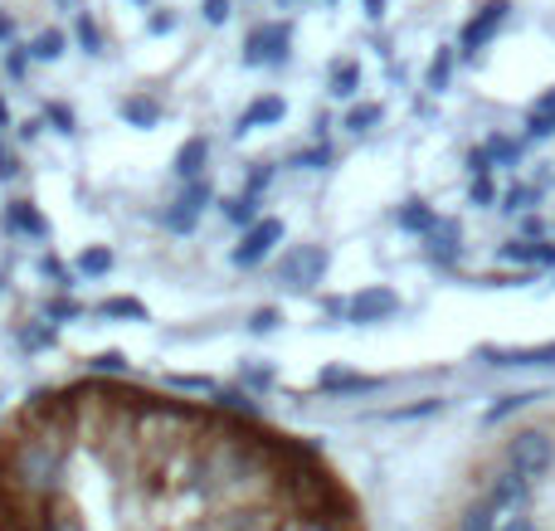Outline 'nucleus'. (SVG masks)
<instances>
[{"instance_id": "nucleus-27", "label": "nucleus", "mask_w": 555, "mask_h": 531, "mask_svg": "<svg viewBox=\"0 0 555 531\" xmlns=\"http://www.w3.org/2000/svg\"><path fill=\"white\" fill-rule=\"evenodd\" d=\"M453 59H459V49H439V54H434V64H429V88H434V93H443V88H449Z\"/></svg>"}, {"instance_id": "nucleus-35", "label": "nucleus", "mask_w": 555, "mask_h": 531, "mask_svg": "<svg viewBox=\"0 0 555 531\" xmlns=\"http://www.w3.org/2000/svg\"><path fill=\"white\" fill-rule=\"evenodd\" d=\"M293 166H307V171H326V166H332V146H307V152L293 156Z\"/></svg>"}, {"instance_id": "nucleus-38", "label": "nucleus", "mask_w": 555, "mask_h": 531, "mask_svg": "<svg viewBox=\"0 0 555 531\" xmlns=\"http://www.w3.org/2000/svg\"><path fill=\"white\" fill-rule=\"evenodd\" d=\"M527 137H531V142H546V137H555V113H531L527 117Z\"/></svg>"}, {"instance_id": "nucleus-1", "label": "nucleus", "mask_w": 555, "mask_h": 531, "mask_svg": "<svg viewBox=\"0 0 555 531\" xmlns=\"http://www.w3.org/2000/svg\"><path fill=\"white\" fill-rule=\"evenodd\" d=\"M64 439L68 435H49V429H29V435L15 439V449H10V478H15L20 493L54 503L59 474H64V458H68Z\"/></svg>"}, {"instance_id": "nucleus-58", "label": "nucleus", "mask_w": 555, "mask_h": 531, "mask_svg": "<svg viewBox=\"0 0 555 531\" xmlns=\"http://www.w3.org/2000/svg\"><path fill=\"white\" fill-rule=\"evenodd\" d=\"M10 122V113H5V98H0V127H5Z\"/></svg>"}, {"instance_id": "nucleus-17", "label": "nucleus", "mask_w": 555, "mask_h": 531, "mask_svg": "<svg viewBox=\"0 0 555 531\" xmlns=\"http://www.w3.org/2000/svg\"><path fill=\"white\" fill-rule=\"evenodd\" d=\"M220 531H273V513H269L263 503H254V507H234V513L220 522Z\"/></svg>"}, {"instance_id": "nucleus-32", "label": "nucleus", "mask_w": 555, "mask_h": 531, "mask_svg": "<svg viewBox=\"0 0 555 531\" xmlns=\"http://www.w3.org/2000/svg\"><path fill=\"white\" fill-rule=\"evenodd\" d=\"M215 405H220V410H234V415H244V419L259 415V410H254V400L240 396V390H220V396H215Z\"/></svg>"}, {"instance_id": "nucleus-45", "label": "nucleus", "mask_w": 555, "mask_h": 531, "mask_svg": "<svg viewBox=\"0 0 555 531\" xmlns=\"http://www.w3.org/2000/svg\"><path fill=\"white\" fill-rule=\"evenodd\" d=\"M74 318H78V302H74V298L49 302V322H74Z\"/></svg>"}, {"instance_id": "nucleus-21", "label": "nucleus", "mask_w": 555, "mask_h": 531, "mask_svg": "<svg viewBox=\"0 0 555 531\" xmlns=\"http://www.w3.org/2000/svg\"><path fill=\"white\" fill-rule=\"evenodd\" d=\"M39 531H83V522H78L74 507H64V503H44V513H39Z\"/></svg>"}, {"instance_id": "nucleus-46", "label": "nucleus", "mask_w": 555, "mask_h": 531, "mask_svg": "<svg viewBox=\"0 0 555 531\" xmlns=\"http://www.w3.org/2000/svg\"><path fill=\"white\" fill-rule=\"evenodd\" d=\"M171 386H176V390H215L205 376H171Z\"/></svg>"}, {"instance_id": "nucleus-30", "label": "nucleus", "mask_w": 555, "mask_h": 531, "mask_svg": "<svg viewBox=\"0 0 555 531\" xmlns=\"http://www.w3.org/2000/svg\"><path fill=\"white\" fill-rule=\"evenodd\" d=\"M380 122V103H361V107H351V113H346V132H371V127Z\"/></svg>"}, {"instance_id": "nucleus-24", "label": "nucleus", "mask_w": 555, "mask_h": 531, "mask_svg": "<svg viewBox=\"0 0 555 531\" xmlns=\"http://www.w3.org/2000/svg\"><path fill=\"white\" fill-rule=\"evenodd\" d=\"M531 400H541V396H531V390H527V396H502L498 405H488V415H482V425H502V419H507V415H517V410H527Z\"/></svg>"}, {"instance_id": "nucleus-4", "label": "nucleus", "mask_w": 555, "mask_h": 531, "mask_svg": "<svg viewBox=\"0 0 555 531\" xmlns=\"http://www.w3.org/2000/svg\"><path fill=\"white\" fill-rule=\"evenodd\" d=\"M283 234H287V230H283V220H278V215H263V220L254 224V230L244 234L240 244H234V254H230L234 269H259V263L269 259L278 244H283Z\"/></svg>"}, {"instance_id": "nucleus-41", "label": "nucleus", "mask_w": 555, "mask_h": 531, "mask_svg": "<svg viewBox=\"0 0 555 531\" xmlns=\"http://www.w3.org/2000/svg\"><path fill=\"white\" fill-rule=\"evenodd\" d=\"M49 341H54V332H49V327H25V332H20V347H29V351H44Z\"/></svg>"}, {"instance_id": "nucleus-54", "label": "nucleus", "mask_w": 555, "mask_h": 531, "mask_svg": "<svg viewBox=\"0 0 555 531\" xmlns=\"http://www.w3.org/2000/svg\"><path fill=\"white\" fill-rule=\"evenodd\" d=\"M249 386H263V390H269V386H273V371H249Z\"/></svg>"}, {"instance_id": "nucleus-7", "label": "nucleus", "mask_w": 555, "mask_h": 531, "mask_svg": "<svg viewBox=\"0 0 555 531\" xmlns=\"http://www.w3.org/2000/svg\"><path fill=\"white\" fill-rule=\"evenodd\" d=\"M287 39H293L287 25H259L244 44V64H287Z\"/></svg>"}, {"instance_id": "nucleus-29", "label": "nucleus", "mask_w": 555, "mask_h": 531, "mask_svg": "<svg viewBox=\"0 0 555 531\" xmlns=\"http://www.w3.org/2000/svg\"><path fill=\"white\" fill-rule=\"evenodd\" d=\"M356 83H361V68L356 64H332V98H356Z\"/></svg>"}, {"instance_id": "nucleus-47", "label": "nucleus", "mask_w": 555, "mask_h": 531, "mask_svg": "<svg viewBox=\"0 0 555 531\" xmlns=\"http://www.w3.org/2000/svg\"><path fill=\"white\" fill-rule=\"evenodd\" d=\"M5 74H10V78H25V49H10Z\"/></svg>"}, {"instance_id": "nucleus-51", "label": "nucleus", "mask_w": 555, "mask_h": 531, "mask_svg": "<svg viewBox=\"0 0 555 531\" xmlns=\"http://www.w3.org/2000/svg\"><path fill=\"white\" fill-rule=\"evenodd\" d=\"M498 531H537V522H531V517H507Z\"/></svg>"}, {"instance_id": "nucleus-37", "label": "nucleus", "mask_w": 555, "mask_h": 531, "mask_svg": "<svg viewBox=\"0 0 555 531\" xmlns=\"http://www.w3.org/2000/svg\"><path fill=\"white\" fill-rule=\"evenodd\" d=\"M269 185H273V166L259 161V166L249 171V185H244V195H249V200H259V191H269Z\"/></svg>"}, {"instance_id": "nucleus-6", "label": "nucleus", "mask_w": 555, "mask_h": 531, "mask_svg": "<svg viewBox=\"0 0 555 531\" xmlns=\"http://www.w3.org/2000/svg\"><path fill=\"white\" fill-rule=\"evenodd\" d=\"M210 200H215L210 181H191L171 200V210H166V230H171V234H191L195 224H201V215H205V205H210Z\"/></svg>"}, {"instance_id": "nucleus-34", "label": "nucleus", "mask_w": 555, "mask_h": 531, "mask_svg": "<svg viewBox=\"0 0 555 531\" xmlns=\"http://www.w3.org/2000/svg\"><path fill=\"white\" fill-rule=\"evenodd\" d=\"M44 122H49V127H54V132H64V137H74V132H78L74 113H68V107H64V103H49V107H44Z\"/></svg>"}, {"instance_id": "nucleus-23", "label": "nucleus", "mask_w": 555, "mask_h": 531, "mask_svg": "<svg viewBox=\"0 0 555 531\" xmlns=\"http://www.w3.org/2000/svg\"><path fill=\"white\" fill-rule=\"evenodd\" d=\"M459 531H498V513H492L488 503H473V507H463Z\"/></svg>"}, {"instance_id": "nucleus-11", "label": "nucleus", "mask_w": 555, "mask_h": 531, "mask_svg": "<svg viewBox=\"0 0 555 531\" xmlns=\"http://www.w3.org/2000/svg\"><path fill=\"white\" fill-rule=\"evenodd\" d=\"M502 259H507V263H521V269H555V244L512 239V244H502Z\"/></svg>"}, {"instance_id": "nucleus-52", "label": "nucleus", "mask_w": 555, "mask_h": 531, "mask_svg": "<svg viewBox=\"0 0 555 531\" xmlns=\"http://www.w3.org/2000/svg\"><path fill=\"white\" fill-rule=\"evenodd\" d=\"M297 531H351V527H346V522H302Z\"/></svg>"}, {"instance_id": "nucleus-42", "label": "nucleus", "mask_w": 555, "mask_h": 531, "mask_svg": "<svg viewBox=\"0 0 555 531\" xmlns=\"http://www.w3.org/2000/svg\"><path fill=\"white\" fill-rule=\"evenodd\" d=\"M201 15H205V25H224L230 20V0H205Z\"/></svg>"}, {"instance_id": "nucleus-53", "label": "nucleus", "mask_w": 555, "mask_h": 531, "mask_svg": "<svg viewBox=\"0 0 555 531\" xmlns=\"http://www.w3.org/2000/svg\"><path fill=\"white\" fill-rule=\"evenodd\" d=\"M531 113H555V88H551V93H541V98H537V107H531Z\"/></svg>"}, {"instance_id": "nucleus-18", "label": "nucleus", "mask_w": 555, "mask_h": 531, "mask_svg": "<svg viewBox=\"0 0 555 531\" xmlns=\"http://www.w3.org/2000/svg\"><path fill=\"white\" fill-rule=\"evenodd\" d=\"M122 122L127 127H142V132H146V127L162 122V103H156V98H146V93L127 98V103H122Z\"/></svg>"}, {"instance_id": "nucleus-10", "label": "nucleus", "mask_w": 555, "mask_h": 531, "mask_svg": "<svg viewBox=\"0 0 555 531\" xmlns=\"http://www.w3.org/2000/svg\"><path fill=\"white\" fill-rule=\"evenodd\" d=\"M478 357L488 366H555V341L546 347H482Z\"/></svg>"}, {"instance_id": "nucleus-36", "label": "nucleus", "mask_w": 555, "mask_h": 531, "mask_svg": "<svg viewBox=\"0 0 555 531\" xmlns=\"http://www.w3.org/2000/svg\"><path fill=\"white\" fill-rule=\"evenodd\" d=\"M93 371H98V376H122V371H127V357H122V351H98V357H93Z\"/></svg>"}, {"instance_id": "nucleus-57", "label": "nucleus", "mask_w": 555, "mask_h": 531, "mask_svg": "<svg viewBox=\"0 0 555 531\" xmlns=\"http://www.w3.org/2000/svg\"><path fill=\"white\" fill-rule=\"evenodd\" d=\"M10 29H15V25H10V20L0 15V39H10Z\"/></svg>"}, {"instance_id": "nucleus-48", "label": "nucleus", "mask_w": 555, "mask_h": 531, "mask_svg": "<svg viewBox=\"0 0 555 531\" xmlns=\"http://www.w3.org/2000/svg\"><path fill=\"white\" fill-rule=\"evenodd\" d=\"M0 181H15V156L5 152V142H0Z\"/></svg>"}, {"instance_id": "nucleus-12", "label": "nucleus", "mask_w": 555, "mask_h": 531, "mask_svg": "<svg viewBox=\"0 0 555 531\" xmlns=\"http://www.w3.org/2000/svg\"><path fill=\"white\" fill-rule=\"evenodd\" d=\"M287 117V103L278 93H269V98H259V103L249 107V113L240 117V127H234V137H249L254 127H273V122H283Z\"/></svg>"}, {"instance_id": "nucleus-3", "label": "nucleus", "mask_w": 555, "mask_h": 531, "mask_svg": "<svg viewBox=\"0 0 555 531\" xmlns=\"http://www.w3.org/2000/svg\"><path fill=\"white\" fill-rule=\"evenodd\" d=\"M322 279H326V249L322 244H302V249H293L283 263H278V283L293 288V293L317 288Z\"/></svg>"}, {"instance_id": "nucleus-14", "label": "nucleus", "mask_w": 555, "mask_h": 531, "mask_svg": "<svg viewBox=\"0 0 555 531\" xmlns=\"http://www.w3.org/2000/svg\"><path fill=\"white\" fill-rule=\"evenodd\" d=\"M424 244H429V259L434 263H453L463 254V230L453 220H439V230H434Z\"/></svg>"}, {"instance_id": "nucleus-43", "label": "nucleus", "mask_w": 555, "mask_h": 531, "mask_svg": "<svg viewBox=\"0 0 555 531\" xmlns=\"http://www.w3.org/2000/svg\"><path fill=\"white\" fill-rule=\"evenodd\" d=\"M468 171H473V181L492 171V156H488V146H473V152H468Z\"/></svg>"}, {"instance_id": "nucleus-56", "label": "nucleus", "mask_w": 555, "mask_h": 531, "mask_svg": "<svg viewBox=\"0 0 555 531\" xmlns=\"http://www.w3.org/2000/svg\"><path fill=\"white\" fill-rule=\"evenodd\" d=\"M365 15L380 20V15H385V0H365Z\"/></svg>"}, {"instance_id": "nucleus-25", "label": "nucleus", "mask_w": 555, "mask_h": 531, "mask_svg": "<svg viewBox=\"0 0 555 531\" xmlns=\"http://www.w3.org/2000/svg\"><path fill=\"white\" fill-rule=\"evenodd\" d=\"M74 35H78V44H83V54H103V35H98V25H93L88 10L74 15Z\"/></svg>"}, {"instance_id": "nucleus-13", "label": "nucleus", "mask_w": 555, "mask_h": 531, "mask_svg": "<svg viewBox=\"0 0 555 531\" xmlns=\"http://www.w3.org/2000/svg\"><path fill=\"white\" fill-rule=\"evenodd\" d=\"M205 161H210V142H205V137H191V142L176 152V176H181L185 185L205 181Z\"/></svg>"}, {"instance_id": "nucleus-20", "label": "nucleus", "mask_w": 555, "mask_h": 531, "mask_svg": "<svg viewBox=\"0 0 555 531\" xmlns=\"http://www.w3.org/2000/svg\"><path fill=\"white\" fill-rule=\"evenodd\" d=\"M64 49H68V35H64V29H39V35L29 39V59H35V64H54Z\"/></svg>"}, {"instance_id": "nucleus-9", "label": "nucleus", "mask_w": 555, "mask_h": 531, "mask_svg": "<svg viewBox=\"0 0 555 531\" xmlns=\"http://www.w3.org/2000/svg\"><path fill=\"white\" fill-rule=\"evenodd\" d=\"M390 312H400V298L395 288H365L351 298V322L356 327H371V322H385Z\"/></svg>"}, {"instance_id": "nucleus-60", "label": "nucleus", "mask_w": 555, "mask_h": 531, "mask_svg": "<svg viewBox=\"0 0 555 531\" xmlns=\"http://www.w3.org/2000/svg\"><path fill=\"white\" fill-rule=\"evenodd\" d=\"M137 5H146V0H137Z\"/></svg>"}, {"instance_id": "nucleus-28", "label": "nucleus", "mask_w": 555, "mask_h": 531, "mask_svg": "<svg viewBox=\"0 0 555 531\" xmlns=\"http://www.w3.org/2000/svg\"><path fill=\"white\" fill-rule=\"evenodd\" d=\"M537 200H541V185H512V191L502 195V210H507V215H521V210H531Z\"/></svg>"}, {"instance_id": "nucleus-2", "label": "nucleus", "mask_w": 555, "mask_h": 531, "mask_svg": "<svg viewBox=\"0 0 555 531\" xmlns=\"http://www.w3.org/2000/svg\"><path fill=\"white\" fill-rule=\"evenodd\" d=\"M507 468L521 474L527 483L546 478L555 468V439L546 435V429H517V435L507 439Z\"/></svg>"}, {"instance_id": "nucleus-16", "label": "nucleus", "mask_w": 555, "mask_h": 531, "mask_svg": "<svg viewBox=\"0 0 555 531\" xmlns=\"http://www.w3.org/2000/svg\"><path fill=\"white\" fill-rule=\"evenodd\" d=\"M10 230H20V234H35V239H49V220L39 215V205L35 200H15L10 205Z\"/></svg>"}, {"instance_id": "nucleus-22", "label": "nucleus", "mask_w": 555, "mask_h": 531, "mask_svg": "<svg viewBox=\"0 0 555 531\" xmlns=\"http://www.w3.org/2000/svg\"><path fill=\"white\" fill-rule=\"evenodd\" d=\"M107 269H113V249H103V244L78 254V273H83V279H103Z\"/></svg>"}, {"instance_id": "nucleus-49", "label": "nucleus", "mask_w": 555, "mask_h": 531, "mask_svg": "<svg viewBox=\"0 0 555 531\" xmlns=\"http://www.w3.org/2000/svg\"><path fill=\"white\" fill-rule=\"evenodd\" d=\"M39 132H44V122H39V117H25V122H20V137H25V142H35Z\"/></svg>"}, {"instance_id": "nucleus-31", "label": "nucleus", "mask_w": 555, "mask_h": 531, "mask_svg": "<svg viewBox=\"0 0 555 531\" xmlns=\"http://www.w3.org/2000/svg\"><path fill=\"white\" fill-rule=\"evenodd\" d=\"M488 156L492 161H502V166H517L521 161V142H512V137H488Z\"/></svg>"}, {"instance_id": "nucleus-40", "label": "nucleus", "mask_w": 555, "mask_h": 531, "mask_svg": "<svg viewBox=\"0 0 555 531\" xmlns=\"http://www.w3.org/2000/svg\"><path fill=\"white\" fill-rule=\"evenodd\" d=\"M278 322H283V318H278V308H259L249 318V332H254V337H263V332H278Z\"/></svg>"}, {"instance_id": "nucleus-15", "label": "nucleus", "mask_w": 555, "mask_h": 531, "mask_svg": "<svg viewBox=\"0 0 555 531\" xmlns=\"http://www.w3.org/2000/svg\"><path fill=\"white\" fill-rule=\"evenodd\" d=\"M322 390H341V396H371V390H380V380H375V376H351V371H341V366H326L322 371Z\"/></svg>"}, {"instance_id": "nucleus-59", "label": "nucleus", "mask_w": 555, "mask_h": 531, "mask_svg": "<svg viewBox=\"0 0 555 531\" xmlns=\"http://www.w3.org/2000/svg\"><path fill=\"white\" fill-rule=\"evenodd\" d=\"M59 5H64V10H78V5H83V0H59Z\"/></svg>"}, {"instance_id": "nucleus-44", "label": "nucleus", "mask_w": 555, "mask_h": 531, "mask_svg": "<svg viewBox=\"0 0 555 531\" xmlns=\"http://www.w3.org/2000/svg\"><path fill=\"white\" fill-rule=\"evenodd\" d=\"M473 205H492V200H498V185H492L488 181V176H478V181H473Z\"/></svg>"}, {"instance_id": "nucleus-55", "label": "nucleus", "mask_w": 555, "mask_h": 531, "mask_svg": "<svg viewBox=\"0 0 555 531\" xmlns=\"http://www.w3.org/2000/svg\"><path fill=\"white\" fill-rule=\"evenodd\" d=\"M176 20L171 15H152V35H166V29H171Z\"/></svg>"}, {"instance_id": "nucleus-19", "label": "nucleus", "mask_w": 555, "mask_h": 531, "mask_svg": "<svg viewBox=\"0 0 555 531\" xmlns=\"http://www.w3.org/2000/svg\"><path fill=\"white\" fill-rule=\"evenodd\" d=\"M400 230H404V234H424V239H429V234L439 230V215H434L424 200H410V205L400 210Z\"/></svg>"}, {"instance_id": "nucleus-50", "label": "nucleus", "mask_w": 555, "mask_h": 531, "mask_svg": "<svg viewBox=\"0 0 555 531\" xmlns=\"http://www.w3.org/2000/svg\"><path fill=\"white\" fill-rule=\"evenodd\" d=\"M521 234H527V239H541V234H546V224H541L537 215H527V220H521Z\"/></svg>"}, {"instance_id": "nucleus-5", "label": "nucleus", "mask_w": 555, "mask_h": 531, "mask_svg": "<svg viewBox=\"0 0 555 531\" xmlns=\"http://www.w3.org/2000/svg\"><path fill=\"white\" fill-rule=\"evenodd\" d=\"M507 15H512V0H488V5H482L478 15H473L468 25H463V35H459V54H463V59H473L492 35H498L502 25H507Z\"/></svg>"}, {"instance_id": "nucleus-8", "label": "nucleus", "mask_w": 555, "mask_h": 531, "mask_svg": "<svg viewBox=\"0 0 555 531\" xmlns=\"http://www.w3.org/2000/svg\"><path fill=\"white\" fill-rule=\"evenodd\" d=\"M527 497H531L527 478L512 474V468H502V474L488 483V497H482V503H488L492 513H517V507H527Z\"/></svg>"}, {"instance_id": "nucleus-39", "label": "nucleus", "mask_w": 555, "mask_h": 531, "mask_svg": "<svg viewBox=\"0 0 555 531\" xmlns=\"http://www.w3.org/2000/svg\"><path fill=\"white\" fill-rule=\"evenodd\" d=\"M443 400H420V405H404V410H390V419H429L439 415Z\"/></svg>"}, {"instance_id": "nucleus-33", "label": "nucleus", "mask_w": 555, "mask_h": 531, "mask_svg": "<svg viewBox=\"0 0 555 531\" xmlns=\"http://www.w3.org/2000/svg\"><path fill=\"white\" fill-rule=\"evenodd\" d=\"M103 318H137V322H142L146 308H142L137 298H107V302H103Z\"/></svg>"}, {"instance_id": "nucleus-26", "label": "nucleus", "mask_w": 555, "mask_h": 531, "mask_svg": "<svg viewBox=\"0 0 555 531\" xmlns=\"http://www.w3.org/2000/svg\"><path fill=\"white\" fill-rule=\"evenodd\" d=\"M254 215H259V205H254L249 195H240V200H224V220H230V224H240L244 234H249L254 224H259V220H254Z\"/></svg>"}]
</instances>
